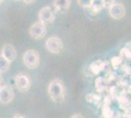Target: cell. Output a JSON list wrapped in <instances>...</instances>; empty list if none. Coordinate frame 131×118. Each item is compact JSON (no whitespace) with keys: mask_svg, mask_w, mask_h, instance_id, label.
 <instances>
[{"mask_svg":"<svg viewBox=\"0 0 131 118\" xmlns=\"http://www.w3.org/2000/svg\"><path fill=\"white\" fill-rule=\"evenodd\" d=\"M48 95L55 102H62L65 98V87L62 81L55 79L48 86Z\"/></svg>","mask_w":131,"mask_h":118,"instance_id":"cell-1","label":"cell"},{"mask_svg":"<svg viewBox=\"0 0 131 118\" xmlns=\"http://www.w3.org/2000/svg\"><path fill=\"white\" fill-rule=\"evenodd\" d=\"M23 61L25 63V65L29 69L38 67L39 62H40L39 53L34 49H29L26 51L23 55Z\"/></svg>","mask_w":131,"mask_h":118,"instance_id":"cell-2","label":"cell"},{"mask_svg":"<svg viewBox=\"0 0 131 118\" xmlns=\"http://www.w3.org/2000/svg\"><path fill=\"white\" fill-rule=\"evenodd\" d=\"M45 46L49 52L55 53V54L62 52L64 48L63 41L58 37H50L49 39H47V40L45 41Z\"/></svg>","mask_w":131,"mask_h":118,"instance_id":"cell-3","label":"cell"},{"mask_svg":"<svg viewBox=\"0 0 131 118\" xmlns=\"http://www.w3.org/2000/svg\"><path fill=\"white\" fill-rule=\"evenodd\" d=\"M46 33H47L46 25L43 24V23H41L40 21L34 23L32 26L29 28V34H30V37L32 39H43L44 37L46 35Z\"/></svg>","mask_w":131,"mask_h":118,"instance_id":"cell-4","label":"cell"},{"mask_svg":"<svg viewBox=\"0 0 131 118\" xmlns=\"http://www.w3.org/2000/svg\"><path fill=\"white\" fill-rule=\"evenodd\" d=\"M38 19L41 23H43L45 25H48L54 22L55 20V12L50 6H46L42 8L38 14Z\"/></svg>","mask_w":131,"mask_h":118,"instance_id":"cell-5","label":"cell"},{"mask_svg":"<svg viewBox=\"0 0 131 118\" xmlns=\"http://www.w3.org/2000/svg\"><path fill=\"white\" fill-rule=\"evenodd\" d=\"M14 98V90L12 87L4 85L0 87V102L2 104H9Z\"/></svg>","mask_w":131,"mask_h":118,"instance_id":"cell-6","label":"cell"},{"mask_svg":"<svg viewBox=\"0 0 131 118\" xmlns=\"http://www.w3.org/2000/svg\"><path fill=\"white\" fill-rule=\"evenodd\" d=\"M15 83L18 88V90H20L21 92H27L30 88V79L28 78V76H27L26 74H18L15 78Z\"/></svg>","mask_w":131,"mask_h":118,"instance_id":"cell-7","label":"cell"},{"mask_svg":"<svg viewBox=\"0 0 131 118\" xmlns=\"http://www.w3.org/2000/svg\"><path fill=\"white\" fill-rule=\"evenodd\" d=\"M110 16L115 20H120L125 15V8L121 3H114L109 8Z\"/></svg>","mask_w":131,"mask_h":118,"instance_id":"cell-8","label":"cell"},{"mask_svg":"<svg viewBox=\"0 0 131 118\" xmlns=\"http://www.w3.org/2000/svg\"><path fill=\"white\" fill-rule=\"evenodd\" d=\"M1 55H3L7 60H9L10 62H13L17 57V51L12 44H5L2 47Z\"/></svg>","mask_w":131,"mask_h":118,"instance_id":"cell-9","label":"cell"},{"mask_svg":"<svg viewBox=\"0 0 131 118\" xmlns=\"http://www.w3.org/2000/svg\"><path fill=\"white\" fill-rule=\"evenodd\" d=\"M71 0H54V6L56 10L59 12H67L71 6Z\"/></svg>","mask_w":131,"mask_h":118,"instance_id":"cell-10","label":"cell"},{"mask_svg":"<svg viewBox=\"0 0 131 118\" xmlns=\"http://www.w3.org/2000/svg\"><path fill=\"white\" fill-rule=\"evenodd\" d=\"M108 62L107 61H103V60H97V61H94L90 65V70L93 74L97 75L99 74L102 70H104V68L107 66Z\"/></svg>","mask_w":131,"mask_h":118,"instance_id":"cell-11","label":"cell"},{"mask_svg":"<svg viewBox=\"0 0 131 118\" xmlns=\"http://www.w3.org/2000/svg\"><path fill=\"white\" fill-rule=\"evenodd\" d=\"M89 8H91L93 13H98L104 8V2L103 0H92Z\"/></svg>","mask_w":131,"mask_h":118,"instance_id":"cell-12","label":"cell"},{"mask_svg":"<svg viewBox=\"0 0 131 118\" xmlns=\"http://www.w3.org/2000/svg\"><path fill=\"white\" fill-rule=\"evenodd\" d=\"M11 62L7 60L3 55H0V73H4L6 72L9 67H10Z\"/></svg>","mask_w":131,"mask_h":118,"instance_id":"cell-13","label":"cell"},{"mask_svg":"<svg viewBox=\"0 0 131 118\" xmlns=\"http://www.w3.org/2000/svg\"><path fill=\"white\" fill-rule=\"evenodd\" d=\"M107 88V84H106V81L103 78H98L96 80V89L99 92H104Z\"/></svg>","mask_w":131,"mask_h":118,"instance_id":"cell-14","label":"cell"},{"mask_svg":"<svg viewBox=\"0 0 131 118\" xmlns=\"http://www.w3.org/2000/svg\"><path fill=\"white\" fill-rule=\"evenodd\" d=\"M120 57L121 58H126V59H130V50L128 48H122L120 50Z\"/></svg>","mask_w":131,"mask_h":118,"instance_id":"cell-15","label":"cell"},{"mask_svg":"<svg viewBox=\"0 0 131 118\" xmlns=\"http://www.w3.org/2000/svg\"><path fill=\"white\" fill-rule=\"evenodd\" d=\"M92 0H77V3L83 8H89L91 5Z\"/></svg>","mask_w":131,"mask_h":118,"instance_id":"cell-16","label":"cell"},{"mask_svg":"<svg viewBox=\"0 0 131 118\" xmlns=\"http://www.w3.org/2000/svg\"><path fill=\"white\" fill-rule=\"evenodd\" d=\"M86 98H87L88 101H91V102H97V101H100V96H97V95H93V94H90V95H87L86 96Z\"/></svg>","mask_w":131,"mask_h":118,"instance_id":"cell-17","label":"cell"},{"mask_svg":"<svg viewBox=\"0 0 131 118\" xmlns=\"http://www.w3.org/2000/svg\"><path fill=\"white\" fill-rule=\"evenodd\" d=\"M121 62H122V58L121 57H114V58H112V64H113V66H115V67H117V66H119L120 64H121Z\"/></svg>","mask_w":131,"mask_h":118,"instance_id":"cell-18","label":"cell"},{"mask_svg":"<svg viewBox=\"0 0 131 118\" xmlns=\"http://www.w3.org/2000/svg\"><path fill=\"white\" fill-rule=\"evenodd\" d=\"M103 2H104V7L109 8L112 4H114V3H115V0H103Z\"/></svg>","mask_w":131,"mask_h":118,"instance_id":"cell-19","label":"cell"},{"mask_svg":"<svg viewBox=\"0 0 131 118\" xmlns=\"http://www.w3.org/2000/svg\"><path fill=\"white\" fill-rule=\"evenodd\" d=\"M35 0H24V2L25 3H27V4H31V3H33Z\"/></svg>","mask_w":131,"mask_h":118,"instance_id":"cell-20","label":"cell"},{"mask_svg":"<svg viewBox=\"0 0 131 118\" xmlns=\"http://www.w3.org/2000/svg\"><path fill=\"white\" fill-rule=\"evenodd\" d=\"M14 117H25V116H23V115H15Z\"/></svg>","mask_w":131,"mask_h":118,"instance_id":"cell-21","label":"cell"},{"mask_svg":"<svg viewBox=\"0 0 131 118\" xmlns=\"http://www.w3.org/2000/svg\"><path fill=\"white\" fill-rule=\"evenodd\" d=\"M1 81H2V77H1V75H0V85H1Z\"/></svg>","mask_w":131,"mask_h":118,"instance_id":"cell-22","label":"cell"},{"mask_svg":"<svg viewBox=\"0 0 131 118\" xmlns=\"http://www.w3.org/2000/svg\"><path fill=\"white\" fill-rule=\"evenodd\" d=\"M1 2H2V0H0V3H1Z\"/></svg>","mask_w":131,"mask_h":118,"instance_id":"cell-23","label":"cell"},{"mask_svg":"<svg viewBox=\"0 0 131 118\" xmlns=\"http://www.w3.org/2000/svg\"><path fill=\"white\" fill-rule=\"evenodd\" d=\"M16 1H19V0H16Z\"/></svg>","mask_w":131,"mask_h":118,"instance_id":"cell-24","label":"cell"}]
</instances>
